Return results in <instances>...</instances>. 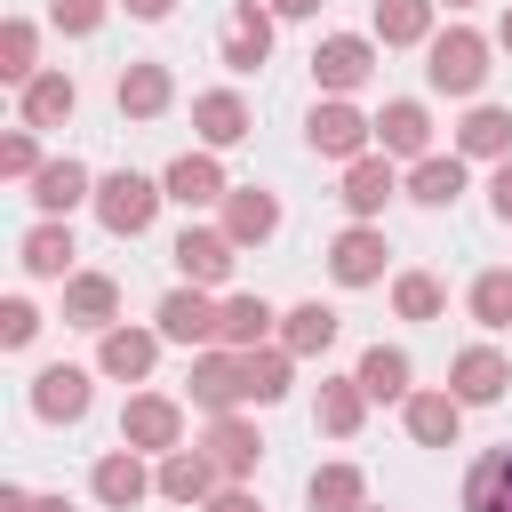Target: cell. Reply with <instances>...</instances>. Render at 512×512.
<instances>
[{"label": "cell", "instance_id": "obj_43", "mask_svg": "<svg viewBox=\"0 0 512 512\" xmlns=\"http://www.w3.org/2000/svg\"><path fill=\"white\" fill-rule=\"evenodd\" d=\"M48 24L72 32V40H88V32L104 24V0H48Z\"/></svg>", "mask_w": 512, "mask_h": 512}, {"label": "cell", "instance_id": "obj_18", "mask_svg": "<svg viewBox=\"0 0 512 512\" xmlns=\"http://www.w3.org/2000/svg\"><path fill=\"white\" fill-rule=\"evenodd\" d=\"M32 416H40V424H80V416H88V368H72V360L40 368V376H32Z\"/></svg>", "mask_w": 512, "mask_h": 512}, {"label": "cell", "instance_id": "obj_37", "mask_svg": "<svg viewBox=\"0 0 512 512\" xmlns=\"http://www.w3.org/2000/svg\"><path fill=\"white\" fill-rule=\"evenodd\" d=\"M0 80H8V88H32V80H40V32H32L24 16L0 24Z\"/></svg>", "mask_w": 512, "mask_h": 512}, {"label": "cell", "instance_id": "obj_17", "mask_svg": "<svg viewBox=\"0 0 512 512\" xmlns=\"http://www.w3.org/2000/svg\"><path fill=\"white\" fill-rule=\"evenodd\" d=\"M160 192H168L176 208H216L232 184H224V160H216V152H176L168 176H160Z\"/></svg>", "mask_w": 512, "mask_h": 512}, {"label": "cell", "instance_id": "obj_13", "mask_svg": "<svg viewBox=\"0 0 512 512\" xmlns=\"http://www.w3.org/2000/svg\"><path fill=\"white\" fill-rule=\"evenodd\" d=\"M160 344H168L160 328H128V320H120V328H104V336H96V368H104V376H120V384H144V376H152V360H160Z\"/></svg>", "mask_w": 512, "mask_h": 512}, {"label": "cell", "instance_id": "obj_48", "mask_svg": "<svg viewBox=\"0 0 512 512\" xmlns=\"http://www.w3.org/2000/svg\"><path fill=\"white\" fill-rule=\"evenodd\" d=\"M280 24H304V16H320V0H264Z\"/></svg>", "mask_w": 512, "mask_h": 512}, {"label": "cell", "instance_id": "obj_21", "mask_svg": "<svg viewBox=\"0 0 512 512\" xmlns=\"http://www.w3.org/2000/svg\"><path fill=\"white\" fill-rule=\"evenodd\" d=\"M392 192H408V184L392 176V160H384V152H368V160H352V168H344V192H336V200L352 208V224H376Z\"/></svg>", "mask_w": 512, "mask_h": 512}, {"label": "cell", "instance_id": "obj_16", "mask_svg": "<svg viewBox=\"0 0 512 512\" xmlns=\"http://www.w3.org/2000/svg\"><path fill=\"white\" fill-rule=\"evenodd\" d=\"M376 144H384V160H432V112L416 96H392L376 112Z\"/></svg>", "mask_w": 512, "mask_h": 512}, {"label": "cell", "instance_id": "obj_10", "mask_svg": "<svg viewBox=\"0 0 512 512\" xmlns=\"http://www.w3.org/2000/svg\"><path fill=\"white\" fill-rule=\"evenodd\" d=\"M384 256H392V248H384L376 224H344V232L328 240V280H336V288H376V280H384Z\"/></svg>", "mask_w": 512, "mask_h": 512}, {"label": "cell", "instance_id": "obj_47", "mask_svg": "<svg viewBox=\"0 0 512 512\" xmlns=\"http://www.w3.org/2000/svg\"><path fill=\"white\" fill-rule=\"evenodd\" d=\"M120 8H128L136 24H168V16H176V0H120Z\"/></svg>", "mask_w": 512, "mask_h": 512}, {"label": "cell", "instance_id": "obj_5", "mask_svg": "<svg viewBox=\"0 0 512 512\" xmlns=\"http://www.w3.org/2000/svg\"><path fill=\"white\" fill-rule=\"evenodd\" d=\"M120 448H136V456H176V448H184V408H176L168 392H128V408H120Z\"/></svg>", "mask_w": 512, "mask_h": 512}, {"label": "cell", "instance_id": "obj_51", "mask_svg": "<svg viewBox=\"0 0 512 512\" xmlns=\"http://www.w3.org/2000/svg\"><path fill=\"white\" fill-rule=\"evenodd\" d=\"M360 512H376V504H360Z\"/></svg>", "mask_w": 512, "mask_h": 512}, {"label": "cell", "instance_id": "obj_20", "mask_svg": "<svg viewBox=\"0 0 512 512\" xmlns=\"http://www.w3.org/2000/svg\"><path fill=\"white\" fill-rule=\"evenodd\" d=\"M24 192H32V208H40V216H72L80 200H96V176H88V160H72V152H64V160H48Z\"/></svg>", "mask_w": 512, "mask_h": 512}, {"label": "cell", "instance_id": "obj_26", "mask_svg": "<svg viewBox=\"0 0 512 512\" xmlns=\"http://www.w3.org/2000/svg\"><path fill=\"white\" fill-rule=\"evenodd\" d=\"M152 480H160V496H168V504H192V512H200V504L224 488V472H216L200 448H176V456H160V472H152Z\"/></svg>", "mask_w": 512, "mask_h": 512}, {"label": "cell", "instance_id": "obj_1", "mask_svg": "<svg viewBox=\"0 0 512 512\" xmlns=\"http://www.w3.org/2000/svg\"><path fill=\"white\" fill-rule=\"evenodd\" d=\"M160 176H136V168H112V176H96V224L112 232V240H136V232H152V216H160Z\"/></svg>", "mask_w": 512, "mask_h": 512}, {"label": "cell", "instance_id": "obj_22", "mask_svg": "<svg viewBox=\"0 0 512 512\" xmlns=\"http://www.w3.org/2000/svg\"><path fill=\"white\" fill-rule=\"evenodd\" d=\"M224 232H232V248H264L280 232V200L264 184H232L224 192Z\"/></svg>", "mask_w": 512, "mask_h": 512}, {"label": "cell", "instance_id": "obj_45", "mask_svg": "<svg viewBox=\"0 0 512 512\" xmlns=\"http://www.w3.org/2000/svg\"><path fill=\"white\" fill-rule=\"evenodd\" d=\"M488 208H496V224H512V160H496V176H488Z\"/></svg>", "mask_w": 512, "mask_h": 512}, {"label": "cell", "instance_id": "obj_24", "mask_svg": "<svg viewBox=\"0 0 512 512\" xmlns=\"http://www.w3.org/2000/svg\"><path fill=\"white\" fill-rule=\"evenodd\" d=\"M64 320L72 328H96V336L120 328V280L112 272H72L64 280Z\"/></svg>", "mask_w": 512, "mask_h": 512}, {"label": "cell", "instance_id": "obj_36", "mask_svg": "<svg viewBox=\"0 0 512 512\" xmlns=\"http://www.w3.org/2000/svg\"><path fill=\"white\" fill-rule=\"evenodd\" d=\"M360 416H368V392H360V376H320V432L352 440V432H360Z\"/></svg>", "mask_w": 512, "mask_h": 512}, {"label": "cell", "instance_id": "obj_7", "mask_svg": "<svg viewBox=\"0 0 512 512\" xmlns=\"http://www.w3.org/2000/svg\"><path fill=\"white\" fill-rule=\"evenodd\" d=\"M272 8L264 0H232V16H224V40H216V56H224V72H264V56H272Z\"/></svg>", "mask_w": 512, "mask_h": 512}, {"label": "cell", "instance_id": "obj_11", "mask_svg": "<svg viewBox=\"0 0 512 512\" xmlns=\"http://www.w3.org/2000/svg\"><path fill=\"white\" fill-rule=\"evenodd\" d=\"M200 456L224 472V488H248V472H256L264 440H256V424H248V416H208V432H200Z\"/></svg>", "mask_w": 512, "mask_h": 512}, {"label": "cell", "instance_id": "obj_44", "mask_svg": "<svg viewBox=\"0 0 512 512\" xmlns=\"http://www.w3.org/2000/svg\"><path fill=\"white\" fill-rule=\"evenodd\" d=\"M0 512H72V496H32V488H0Z\"/></svg>", "mask_w": 512, "mask_h": 512}, {"label": "cell", "instance_id": "obj_27", "mask_svg": "<svg viewBox=\"0 0 512 512\" xmlns=\"http://www.w3.org/2000/svg\"><path fill=\"white\" fill-rule=\"evenodd\" d=\"M16 112H24V128H64V120L80 112V88H72V72H40L32 88H16Z\"/></svg>", "mask_w": 512, "mask_h": 512}, {"label": "cell", "instance_id": "obj_30", "mask_svg": "<svg viewBox=\"0 0 512 512\" xmlns=\"http://www.w3.org/2000/svg\"><path fill=\"white\" fill-rule=\"evenodd\" d=\"M408 200L416 208H456L464 200V152H432L408 168Z\"/></svg>", "mask_w": 512, "mask_h": 512}, {"label": "cell", "instance_id": "obj_41", "mask_svg": "<svg viewBox=\"0 0 512 512\" xmlns=\"http://www.w3.org/2000/svg\"><path fill=\"white\" fill-rule=\"evenodd\" d=\"M40 168H48V160H40V136H32V128H16V136L0 144V176H16V184H32Z\"/></svg>", "mask_w": 512, "mask_h": 512}, {"label": "cell", "instance_id": "obj_8", "mask_svg": "<svg viewBox=\"0 0 512 512\" xmlns=\"http://www.w3.org/2000/svg\"><path fill=\"white\" fill-rule=\"evenodd\" d=\"M168 256H176V272H184L192 288H224V280H232V256H240V248H232V232H224V224H184Z\"/></svg>", "mask_w": 512, "mask_h": 512}, {"label": "cell", "instance_id": "obj_35", "mask_svg": "<svg viewBox=\"0 0 512 512\" xmlns=\"http://www.w3.org/2000/svg\"><path fill=\"white\" fill-rule=\"evenodd\" d=\"M304 504H312V512H360V504H368L360 464H320V472L304 480Z\"/></svg>", "mask_w": 512, "mask_h": 512}, {"label": "cell", "instance_id": "obj_6", "mask_svg": "<svg viewBox=\"0 0 512 512\" xmlns=\"http://www.w3.org/2000/svg\"><path fill=\"white\" fill-rule=\"evenodd\" d=\"M368 72H376V40H368V32H328V40L312 48L320 96H352V88H368Z\"/></svg>", "mask_w": 512, "mask_h": 512}, {"label": "cell", "instance_id": "obj_25", "mask_svg": "<svg viewBox=\"0 0 512 512\" xmlns=\"http://www.w3.org/2000/svg\"><path fill=\"white\" fill-rule=\"evenodd\" d=\"M400 416H408V440L416 448H456V432H464V400L456 392H408Z\"/></svg>", "mask_w": 512, "mask_h": 512}, {"label": "cell", "instance_id": "obj_39", "mask_svg": "<svg viewBox=\"0 0 512 512\" xmlns=\"http://www.w3.org/2000/svg\"><path fill=\"white\" fill-rule=\"evenodd\" d=\"M392 312H400V320H440V312H448V288H440L432 272H400V280H392Z\"/></svg>", "mask_w": 512, "mask_h": 512}, {"label": "cell", "instance_id": "obj_23", "mask_svg": "<svg viewBox=\"0 0 512 512\" xmlns=\"http://www.w3.org/2000/svg\"><path fill=\"white\" fill-rule=\"evenodd\" d=\"M72 256H80V248H72V224H64V216H40V224L16 240V264H24L32 280H72Z\"/></svg>", "mask_w": 512, "mask_h": 512}, {"label": "cell", "instance_id": "obj_42", "mask_svg": "<svg viewBox=\"0 0 512 512\" xmlns=\"http://www.w3.org/2000/svg\"><path fill=\"white\" fill-rule=\"evenodd\" d=\"M32 336H40V312H32V296H8V304H0V344H8V352H24Z\"/></svg>", "mask_w": 512, "mask_h": 512}, {"label": "cell", "instance_id": "obj_2", "mask_svg": "<svg viewBox=\"0 0 512 512\" xmlns=\"http://www.w3.org/2000/svg\"><path fill=\"white\" fill-rule=\"evenodd\" d=\"M424 80H432L440 96H480V80H488V40H480L472 24L432 32V48H424Z\"/></svg>", "mask_w": 512, "mask_h": 512}, {"label": "cell", "instance_id": "obj_29", "mask_svg": "<svg viewBox=\"0 0 512 512\" xmlns=\"http://www.w3.org/2000/svg\"><path fill=\"white\" fill-rule=\"evenodd\" d=\"M464 512H512V440L488 448V456H472V472H464Z\"/></svg>", "mask_w": 512, "mask_h": 512}, {"label": "cell", "instance_id": "obj_14", "mask_svg": "<svg viewBox=\"0 0 512 512\" xmlns=\"http://www.w3.org/2000/svg\"><path fill=\"white\" fill-rule=\"evenodd\" d=\"M504 384H512V360H504L496 344H472V352H456V360H448V392H456L464 408L504 400Z\"/></svg>", "mask_w": 512, "mask_h": 512}, {"label": "cell", "instance_id": "obj_40", "mask_svg": "<svg viewBox=\"0 0 512 512\" xmlns=\"http://www.w3.org/2000/svg\"><path fill=\"white\" fill-rule=\"evenodd\" d=\"M464 304H472V320H480V328H512V272H504V264H496V272H480Z\"/></svg>", "mask_w": 512, "mask_h": 512}, {"label": "cell", "instance_id": "obj_31", "mask_svg": "<svg viewBox=\"0 0 512 512\" xmlns=\"http://www.w3.org/2000/svg\"><path fill=\"white\" fill-rule=\"evenodd\" d=\"M240 376H248V408H272V400H288V384H296V352L256 344V352H240Z\"/></svg>", "mask_w": 512, "mask_h": 512}, {"label": "cell", "instance_id": "obj_4", "mask_svg": "<svg viewBox=\"0 0 512 512\" xmlns=\"http://www.w3.org/2000/svg\"><path fill=\"white\" fill-rule=\"evenodd\" d=\"M152 328L168 336V344H184V352H208V344H224V304L208 296V288H168L160 296V312H152Z\"/></svg>", "mask_w": 512, "mask_h": 512}, {"label": "cell", "instance_id": "obj_34", "mask_svg": "<svg viewBox=\"0 0 512 512\" xmlns=\"http://www.w3.org/2000/svg\"><path fill=\"white\" fill-rule=\"evenodd\" d=\"M352 376H360V392H368V400H408V392H416V384H408L416 368H408V352H400V344H368Z\"/></svg>", "mask_w": 512, "mask_h": 512}, {"label": "cell", "instance_id": "obj_50", "mask_svg": "<svg viewBox=\"0 0 512 512\" xmlns=\"http://www.w3.org/2000/svg\"><path fill=\"white\" fill-rule=\"evenodd\" d=\"M448 8H472V0H448Z\"/></svg>", "mask_w": 512, "mask_h": 512}, {"label": "cell", "instance_id": "obj_9", "mask_svg": "<svg viewBox=\"0 0 512 512\" xmlns=\"http://www.w3.org/2000/svg\"><path fill=\"white\" fill-rule=\"evenodd\" d=\"M192 408H208V416H240V408H248V376H240V352H224V344L192 352Z\"/></svg>", "mask_w": 512, "mask_h": 512}, {"label": "cell", "instance_id": "obj_32", "mask_svg": "<svg viewBox=\"0 0 512 512\" xmlns=\"http://www.w3.org/2000/svg\"><path fill=\"white\" fill-rule=\"evenodd\" d=\"M440 0H376V48H432Z\"/></svg>", "mask_w": 512, "mask_h": 512}, {"label": "cell", "instance_id": "obj_46", "mask_svg": "<svg viewBox=\"0 0 512 512\" xmlns=\"http://www.w3.org/2000/svg\"><path fill=\"white\" fill-rule=\"evenodd\" d=\"M200 512H264V504H256V496H248V488H216V496H208V504H200Z\"/></svg>", "mask_w": 512, "mask_h": 512}, {"label": "cell", "instance_id": "obj_28", "mask_svg": "<svg viewBox=\"0 0 512 512\" xmlns=\"http://www.w3.org/2000/svg\"><path fill=\"white\" fill-rule=\"evenodd\" d=\"M456 152L464 160H512V112L504 104H472L456 120Z\"/></svg>", "mask_w": 512, "mask_h": 512}, {"label": "cell", "instance_id": "obj_15", "mask_svg": "<svg viewBox=\"0 0 512 512\" xmlns=\"http://www.w3.org/2000/svg\"><path fill=\"white\" fill-rule=\"evenodd\" d=\"M192 128H200V152H232L248 136V96L240 88H200L192 96Z\"/></svg>", "mask_w": 512, "mask_h": 512}, {"label": "cell", "instance_id": "obj_33", "mask_svg": "<svg viewBox=\"0 0 512 512\" xmlns=\"http://www.w3.org/2000/svg\"><path fill=\"white\" fill-rule=\"evenodd\" d=\"M336 344V312L312 296V304H288L280 312V352H296V360H312V352H328Z\"/></svg>", "mask_w": 512, "mask_h": 512}, {"label": "cell", "instance_id": "obj_3", "mask_svg": "<svg viewBox=\"0 0 512 512\" xmlns=\"http://www.w3.org/2000/svg\"><path fill=\"white\" fill-rule=\"evenodd\" d=\"M304 144L320 152V160H368V144H376V120L352 104V96H320L312 104V120H304Z\"/></svg>", "mask_w": 512, "mask_h": 512}, {"label": "cell", "instance_id": "obj_19", "mask_svg": "<svg viewBox=\"0 0 512 512\" xmlns=\"http://www.w3.org/2000/svg\"><path fill=\"white\" fill-rule=\"evenodd\" d=\"M112 96H120V120H160L176 104V72L168 64H120Z\"/></svg>", "mask_w": 512, "mask_h": 512}, {"label": "cell", "instance_id": "obj_49", "mask_svg": "<svg viewBox=\"0 0 512 512\" xmlns=\"http://www.w3.org/2000/svg\"><path fill=\"white\" fill-rule=\"evenodd\" d=\"M496 48H504V56H512V8H504V24H496Z\"/></svg>", "mask_w": 512, "mask_h": 512}, {"label": "cell", "instance_id": "obj_12", "mask_svg": "<svg viewBox=\"0 0 512 512\" xmlns=\"http://www.w3.org/2000/svg\"><path fill=\"white\" fill-rule=\"evenodd\" d=\"M88 488H96V504H104V512H136L144 496H160V480L144 472V456H136V448H112V456H96Z\"/></svg>", "mask_w": 512, "mask_h": 512}, {"label": "cell", "instance_id": "obj_38", "mask_svg": "<svg viewBox=\"0 0 512 512\" xmlns=\"http://www.w3.org/2000/svg\"><path fill=\"white\" fill-rule=\"evenodd\" d=\"M272 304L264 296H224V352H256L264 336H272Z\"/></svg>", "mask_w": 512, "mask_h": 512}]
</instances>
